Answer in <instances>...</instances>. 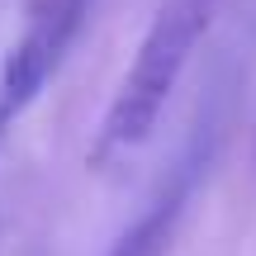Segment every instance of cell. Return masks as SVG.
I'll list each match as a JSON object with an SVG mask.
<instances>
[{"label":"cell","instance_id":"cell-1","mask_svg":"<svg viewBox=\"0 0 256 256\" xmlns=\"http://www.w3.org/2000/svg\"><path fill=\"white\" fill-rule=\"evenodd\" d=\"M223 0H162L147 24L142 43H138L133 66L124 72L119 90H114L104 124L95 133V162L110 156H128L133 147H142L152 138L156 119H162L171 90L180 86L185 66H190L200 38L209 34L214 14Z\"/></svg>","mask_w":256,"mask_h":256},{"label":"cell","instance_id":"cell-3","mask_svg":"<svg viewBox=\"0 0 256 256\" xmlns=\"http://www.w3.org/2000/svg\"><path fill=\"white\" fill-rule=\"evenodd\" d=\"M90 10L95 0H28L24 5V28L0 66V119L14 124L48 90V81L62 72L72 43L81 38Z\"/></svg>","mask_w":256,"mask_h":256},{"label":"cell","instance_id":"cell-2","mask_svg":"<svg viewBox=\"0 0 256 256\" xmlns=\"http://www.w3.org/2000/svg\"><path fill=\"white\" fill-rule=\"evenodd\" d=\"M218 95L200 110V119L190 124L180 152L171 156L166 176L156 180V190L147 194V204L138 209V218L114 238L110 256H171L176 247V232L185 223V209H190L194 190H200L204 171L214 162V147H218V133H223V119H218Z\"/></svg>","mask_w":256,"mask_h":256}]
</instances>
